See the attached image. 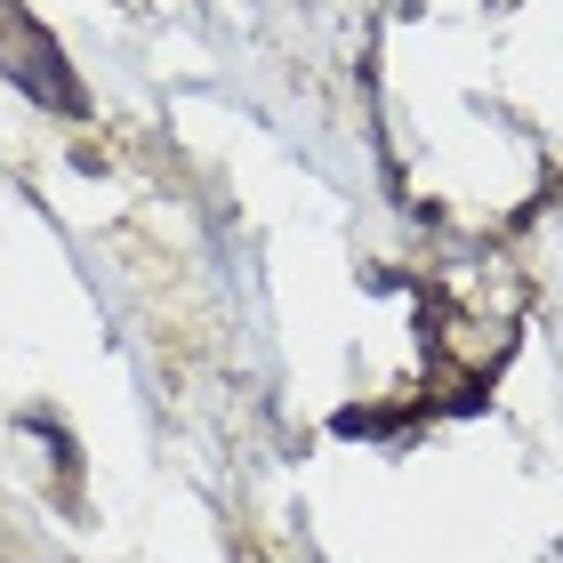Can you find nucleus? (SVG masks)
Listing matches in <instances>:
<instances>
[{
    "instance_id": "1",
    "label": "nucleus",
    "mask_w": 563,
    "mask_h": 563,
    "mask_svg": "<svg viewBox=\"0 0 563 563\" xmlns=\"http://www.w3.org/2000/svg\"><path fill=\"white\" fill-rule=\"evenodd\" d=\"M0 65L16 73V89H24V97H41V106H57V113H89L81 81H65L57 41H48L24 9H0Z\"/></svg>"
}]
</instances>
